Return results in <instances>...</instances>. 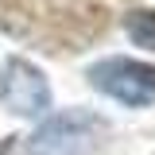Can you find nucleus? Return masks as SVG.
Masks as SVG:
<instances>
[{"label":"nucleus","instance_id":"f257e3e1","mask_svg":"<svg viewBox=\"0 0 155 155\" xmlns=\"http://www.w3.org/2000/svg\"><path fill=\"white\" fill-rule=\"evenodd\" d=\"M89 81H93L101 93H109L113 101H124V105H155V66L147 62H132V58H105L89 70Z\"/></svg>","mask_w":155,"mask_h":155},{"label":"nucleus","instance_id":"f03ea898","mask_svg":"<svg viewBox=\"0 0 155 155\" xmlns=\"http://www.w3.org/2000/svg\"><path fill=\"white\" fill-rule=\"evenodd\" d=\"M97 132H101V120H93L89 113L70 109V113L47 120V124L31 136L27 151L31 155H78V151H85V147L93 143Z\"/></svg>","mask_w":155,"mask_h":155},{"label":"nucleus","instance_id":"7ed1b4c3","mask_svg":"<svg viewBox=\"0 0 155 155\" xmlns=\"http://www.w3.org/2000/svg\"><path fill=\"white\" fill-rule=\"evenodd\" d=\"M0 101L16 116H39L51 105V85L31 62L23 58H8L0 70Z\"/></svg>","mask_w":155,"mask_h":155},{"label":"nucleus","instance_id":"20e7f679","mask_svg":"<svg viewBox=\"0 0 155 155\" xmlns=\"http://www.w3.org/2000/svg\"><path fill=\"white\" fill-rule=\"evenodd\" d=\"M124 27L136 47L155 51V12H132V16H124Z\"/></svg>","mask_w":155,"mask_h":155},{"label":"nucleus","instance_id":"39448f33","mask_svg":"<svg viewBox=\"0 0 155 155\" xmlns=\"http://www.w3.org/2000/svg\"><path fill=\"white\" fill-rule=\"evenodd\" d=\"M12 151V136H4V140H0V155H8Z\"/></svg>","mask_w":155,"mask_h":155}]
</instances>
